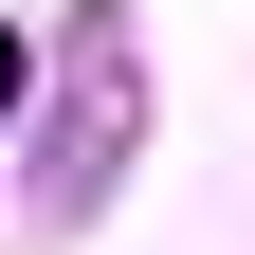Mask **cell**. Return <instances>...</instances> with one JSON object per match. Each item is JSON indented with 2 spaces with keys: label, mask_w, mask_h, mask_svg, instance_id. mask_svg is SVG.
<instances>
[{
  "label": "cell",
  "mask_w": 255,
  "mask_h": 255,
  "mask_svg": "<svg viewBox=\"0 0 255 255\" xmlns=\"http://www.w3.org/2000/svg\"><path fill=\"white\" fill-rule=\"evenodd\" d=\"M0 110H18V18H0Z\"/></svg>",
  "instance_id": "6da1fadb"
}]
</instances>
